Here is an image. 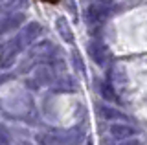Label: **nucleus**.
Here are the masks:
<instances>
[{
	"label": "nucleus",
	"instance_id": "8",
	"mask_svg": "<svg viewBox=\"0 0 147 145\" xmlns=\"http://www.w3.org/2000/svg\"><path fill=\"white\" fill-rule=\"evenodd\" d=\"M33 77L37 81V85H44V87H48V85H52L55 81V72L52 70V68H48L46 64H39L35 68Z\"/></svg>",
	"mask_w": 147,
	"mask_h": 145
},
{
	"label": "nucleus",
	"instance_id": "2",
	"mask_svg": "<svg viewBox=\"0 0 147 145\" xmlns=\"http://www.w3.org/2000/svg\"><path fill=\"white\" fill-rule=\"evenodd\" d=\"M85 17H86V20H88L90 26H99L109 19V9H107L105 4L96 2V4H92V6L86 7Z\"/></svg>",
	"mask_w": 147,
	"mask_h": 145
},
{
	"label": "nucleus",
	"instance_id": "18",
	"mask_svg": "<svg viewBox=\"0 0 147 145\" xmlns=\"http://www.w3.org/2000/svg\"><path fill=\"white\" fill-rule=\"evenodd\" d=\"M88 145H92V142H88Z\"/></svg>",
	"mask_w": 147,
	"mask_h": 145
},
{
	"label": "nucleus",
	"instance_id": "11",
	"mask_svg": "<svg viewBox=\"0 0 147 145\" xmlns=\"http://www.w3.org/2000/svg\"><path fill=\"white\" fill-rule=\"evenodd\" d=\"M17 55H18L17 48L13 46L11 42H9V44H7V48L4 50V53L0 55V68H4V70L11 68L13 64H15V61H17Z\"/></svg>",
	"mask_w": 147,
	"mask_h": 145
},
{
	"label": "nucleus",
	"instance_id": "17",
	"mask_svg": "<svg viewBox=\"0 0 147 145\" xmlns=\"http://www.w3.org/2000/svg\"><path fill=\"white\" fill-rule=\"evenodd\" d=\"M42 2H48V4H57L59 0H42Z\"/></svg>",
	"mask_w": 147,
	"mask_h": 145
},
{
	"label": "nucleus",
	"instance_id": "9",
	"mask_svg": "<svg viewBox=\"0 0 147 145\" xmlns=\"http://www.w3.org/2000/svg\"><path fill=\"white\" fill-rule=\"evenodd\" d=\"M55 30H57L59 37H61L64 42H68V44L74 42V31L70 28V24H68L66 17H57V20H55Z\"/></svg>",
	"mask_w": 147,
	"mask_h": 145
},
{
	"label": "nucleus",
	"instance_id": "3",
	"mask_svg": "<svg viewBox=\"0 0 147 145\" xmlns=\"http://www.w3.org/2000/svg\"><path fill=\"white\" fill-rule=\"evenodd\" d=\"M24 20H26V17L22 11H13V13H7V15H2L0 17V33L18 30V26L24 24Z\"/></svg>",
	"mask_w": 147,
	"mask_h": 145
},
{
	"label": "nucleus",
	"instance_id": "14",
	"mask_svg": "<svg viewBox=\"0 0 147 145\" xmlns=\"http://www.w3.org/2000/svg\"><path fill=\"white\" fill-rule=\"evenodd\" d=\"M72 61H74L76 70H79L81 75H85L86 70H85V64H83V59H81V55H79V52H72Z\"/></svg>",
	"mask_w": 147,
	"mask_h": 145
},
{
	"label": "nucleus",
	"instance_id": "15",
	"mask_svg": "<svg viewBox=\"0 0 147 145\" xmlns=\"http://www.w3.org/2000/svg\"><path fill=\"white\" fill-rule=\"evenodd\" d=\"M0 145H9V134H7V129L0 123Z\"/></svg>",
	"mask_w": 147,
	"mask_h": 145
},
{
	"label": "nucleus",
	"instance_id": "19",
	"mask_svg": "<svg viewBox=\"0 0 147 145\" xmlns=\"http://www.w3.org/2000/svg\"><path fill=\"white\" fill-rule=\"evenodd\" d=\"M0 2H2V0H0Z\"/></svg>",
	"mask_w": 147,
	"mask_h": 145
},
{
	"label": "nucleus",
	"instance_id": "6",
	"mask_svg": "<svg viewBox=\"0 0 147 145\" xmlns=\"http://www.w3.org/2000/svg\"><path fill=\"white\" fill-rule=\"evenodd\" d=\"M88 53H90V57L94 59V62L96 64H99V66H103L105 62H107V46H105L101 40H92V42L88 44Z\"/></svg>",
	"mask_w": 147,
	"mask_h": 145
},
{
	"label": "nucleus",
	"instance_id": "1",
	"mask_svg": "<svg viewBox=\"0 0 147 145\" xmlns=\"http://www.w3.org/2000/svg\"><path fill=\"white\" fill-rule=\"evenodd\" d=\"M40 33H42V26L39 22H30V24L24 26V30L18 31V35L11 40V44L17 48V52H20L26 46H30L31 42H35L40 37Z\"/></svg>",
	"mask_w": 147,
	"mask_h": 145
},
{
	"label": "nucleus",
	"instance_id": "7",
	"mask_svg": "<svg viewBox=\"0 0 147 145\" xmlns=\"http://www.w3.org/2000/svg\"><path fill=\"white\" fill-rule=\"evenodd\" d=\"M85 142V132L81 129H70L64 134H59V145H81Z\"/></svg>",
	"mask_w": 147,
	"mask_h": 145
},
{
	"label": "nucleus",
	"instance_id": "5",
	"mask_svg": "<svg viewBox=\"0 0 147 145\" xmlns=\"http://www.w3.org/2000/svg\"><path fill=\"white\" fill-rule=\"evenodd\" d=\"M77 88H79V85H77V81L72 77V75H68V74H64L61 75L57 81H55V85H53V92H57V94H74V92H77Z\"/></svg>",
	"mask_w": 147,
	"mask_h": 145
},
{
	"label": "nucleus",
	"instance_id": "4",
	"mask_svg": "<svg viewBox=\"0 0 147 145\" xmlns=\"http://www.w3.org/2000/svg\"><path fill=\"white\" fill-rule=\"evenodd\" d=\"M31 50H30V57H35V59H52V55L55 53V46L53 42L50 40H40V42H31L30 44Z\"/></svg>",
	"mask_w": 147,
	"mask_h": 145
},
{
	"label": "nucleus",
	"instance_id": "13",
	"mask_svg": "<svg viewBox=\"0 0 147 145\" xmlns=\"http://www.w3.org/2000/svg\"><path fill=\"white\" fill-rule=\"evenodd\" d=\"M98 112L105 119H127L125 114H121L119 110H114V108H110V107H99Z\"/></svg>",
	"mask_w": 147,
	"mask_h": 145
},
{
	"label": "nucleus",
	"instance_id": "16",
	"mask_svg": "<svg viewBox=\"0 0 147 145\" xmlns=\"http://www.w3.org/2000/svg\"><path fill=\"white\" fill-rule=\"evenodd\" d=\"M119 145H142L140 140H134V136L132 138H127V140H121V143Z\"/></svg>",
	"mask_w": 147,
	"mask_h": 145
},
{
	"label": "nucleus",
	"instance_id": "12",
	"mask_svg": "<svg viewBox=\"0 0 147 145\" xmlns=\"http://www.w3.org/2000/svg\"><path fill=\"white\" fill-rule=\"evenodd\" d=\"M98 90H99V94H101L103 99H107V101H110V103L118 101V96H116V92H114L112 85L107 83V81H98Z\"/></svg>",
	"mask_w": 147,
	"mask_h": 145
},
{
	"label": "nucleus",
	"instance_id": "10",
	"mask_svg": "<svg viewBox=\"0 0 147 145\" xmlns=\"http://www.w3.org/2000/svg\"><path fill=\"white\" fill-rule=\"evenodd\" d=\"M110 134L116 140H127L136 134V129H132L131 125H125V123H114L110 125Z\"/></svg>",
	"mask_w": 147,
	"mask_h": 145
}]
</instances>
